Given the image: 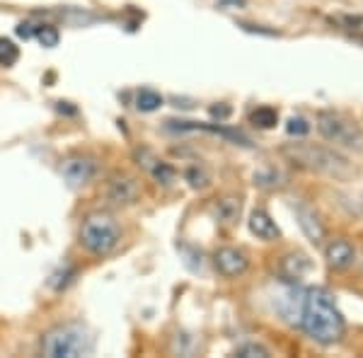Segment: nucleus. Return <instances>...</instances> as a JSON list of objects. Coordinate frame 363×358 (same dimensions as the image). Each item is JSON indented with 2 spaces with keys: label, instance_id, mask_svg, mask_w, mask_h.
<instances>
[{
  "label": "nucleus",
  "instance_id": "393cba45",
  "mask_svg": "<svg viewBox=\"0 0 363 358\" xmlns=\"http://www.w3.org/2000/svg\"><path fill=\"white\" fill-rule=\"evenodd\" d=\"M17 37H22V39H32L34 37V32H37V25H34V22H20V25H17Z\"/></svg>",
  "mask_w": 363,
  "mask_h": 358
},
{
  "label": "nucleus",
  "instance_id": "39448f33",
  "mask_svg": "<svg viewBox=\"0 0 363 358\" xmlns=\"http://www.w3.org/2000/svg\"><path fill=\"white\" fill-rule=\"evenodd\" d=\"M318 131L337 145H349V148H354V145L361 143V128L351 119H347L344 114H337V111H320Z\"/></svg>",
  "mask_w": 363,
  "mask_h": 358
},
{
  "label": "nucleus",
  "instance_id": "5701e85b",
  "mask_svg": "<svg viewBox=\"0 0 363 358\" xmlns=\"http://www.w3.org/2000/svg\"><path fill=\"white\" fill-rule=\"evenodd\" d=\"M186 181L191 189H203L208 184V172L203 167H189L186 169Z\"/></svg>",
  "mask_w": 363,
  "mask_h": 358
},
{
  "label": "nucleus",
  "instance_id": "ddd939ff",
  "mask_svg": "<svg viewBox=\"0 0 363 358\" xmlns=\"http://www.w3.org/2000/svg\"><path fill=\"white\" fill-rule=\"evenodd\" d=\"M325 259L330 264L332 269H337V272H344V269L354 267L356 262V250L354 245L349 242V240H330V242L325 245Z\"/></svg>",
  "mask_w": 363,
  "mask_h": 358
},
{
  "label": "nucleus",
  "instance_id": "6e6552de",
  "mask_svg": "<svg viewBox=\"0 0 363 358\" xmlns=\"http://www.w3.org/2000/svg\"><path fill=\"white\" fill-rule=\"evenodd\" d=\"M133 160H136L138 167H143L145 172L153 177L155 184L160 186H169L174 179H177V172H174V167L165 162L162 157H157L150 148H133Z\"/></svg>",
  "mask_w": 363,
  "mask_h": 358
},
{
  "label": "nucleus",
  "instance_id": "a878e982",
  "mask_svg": "<svg viewBox=\"0 0 363 358\" xmlns=\"http://www.w3.org/2000/svg\"><path fill=\"white\" fill-rule=\"evenodd\" d=\"M240 29H245V32H257V34H267V37H274V29H262L259 25H247V22H240L238 25Z\"/></svg>",
  "mask_w": 363,
  "mask_h": 358
},
{
  "label": "nucleus",
  "instance_id": "4be33fe9",
  "mask_svg": "<svg viewBox=\"0 0 363 358\" xmlns=\"http://www.w3.org/2000/svg\"><path fill=\"white\" fill-rule=\"evenodd\" d=\"M286 131H289V136H294V138H306L310 133V124H308V119H303V116H291L289 124H286Z\"/></svg>",
  "mask_w": 363,
  "mask_h": 358
},
{
  "label": "nucleus",
  "instance_id": "4468645a",
  "mask_svg": "<svg viewBox=\"0 0 363 358\" xmlns=\"http://www.w3.org/2000/svg\"><path fill=\"white\" fill-rule=\"evenodd\" d=\"M247 225H250V233L255 235V237H259V240H264V242H272V240H279V225L274 223L272 216L267 213V211H262V208H255L250 213V220H247Z\"/></svg>",
  "mask_w": 363,
  "mask_h": 358
},
{
  "label": "nucleus",
  "instance_id": "0eeeda50",
  "mask_svg": "<svg viewBox=\"0 0 363 358\" xmlns=\"http://www.w3.org/2000/svg\"><path fill=\"white\" fill-rule=\"evenodd\" d=\"M58 172H61L63 181H66L70 189H80V186L90 184L92 177L97 174V162H95V157L78 152V155H68L66 160L61 162Z\"/></svg>",
  "mask_w": 363,
  "mask_h": 358
},
{
  "label": "nucleus",
  "instance_id": "a211bd4d",
  "mask_svg": "<svg viewBox=\"0 0 363 358\" xmlns=\"http://www.w3.org/2000/svg\"><path fill=\"white\" fill-rule=\"evenodd\" d=\"M233 354L240 356V358H269L272 356V349L264 344H259V342H245V344L235 346Z\"/></svg>",
  "mask_w": 363,
  "mask_h": 358
},
{
  "label": "nucleus",
  "instance_id": "dca6fc26",
  "mask_svg": "<svg viewBox=\"0 0 363 358\" xmlns=\"http://www.w3.org/2000/svg\"><path fill=\"white\" fill-rule=\"evenodd\" d=\"M165 104V99H162L160 92L150 90V87H140L136 92V109L143 111V114H150V111H157Z\"/></svg>",
  "mask_w": 363,
  "mask_h": 358
},
{
  "label": "nucleus",
  "instance_id": "b1692460",
  "mask_svg": "<svg viewBox=\"0 0 363 358\" xmlns=\"http://www.w3.org/2000/svg\"><path fill=\"white\" fill-rule=\"evenodd\" d=\"M230 107H228V104H213V107H211V116H213V119H218V124H223V121L228 119V116H230Z\"/></svg>",
  "mask_w": 363,
  "mask_h": 358
},
{
  "label": "nucleus",
  "instance_id": "9b49d317",
  "mask_svg": "<svg viewBox=\"0 0 363 358\" xmlns=\"http://www.w3.org/2000/svg\"><path fill=\"white\" fill-rule=\"evenodd\" d=\"M310 269H313V262L303 252H289L279 259V276L286 284H298L301 279H306Z\"/></svg>",
  "mask_w": 363,
  "mask_h": 358
},
{
  "label": "nucleus",
  "instance_id": "f8f14e48",
  "mask_svg": "<svg viewBox=\"0 0 363 358\" xmlns=\"http://www.w3.org/2000/svg\"><path fill=\"white\" fill-rule=\"evenodd\" d=\"M294 211H296L298 225H301L303 235H306L310 242H313V245H322V242H325L327 230H325V225H322L320 216L315 213V211L310 208V206H306V203H298V206H294Z\"/></svg>",
  "mask_w": 363,
  "mask_h": 358
},
{
  "label": "nucleus",
  "instance_id": "f03ea898",
  "mask_svg": "<svg viewBox=\"0 0 363 358\" xmlns=\"http://www.w3.org/2000/svg\"><path fill=\"white\" fill-rule=\"evenodd\" d=\"M39 349L49 358H78L90 356L92 349H95V342H92V334L85 325L66 322V325H58L46 332Z\"/></svg>",
  "mask_w": 363,
  "mask_h": 358
},
{
  "label": "nucleus",
  "instance_id": "7ed1b4c3",
  "mask_svg": "<svg viewBox=\"0 0 363 358\" xmlns=\"http://www.w3.org/2000/svg\"><path fill=\"white\" fill-rule=\"evenodd\" d=\"M78 242L85 252H90L92 257H107L119 247L121 242V225L116 223L112 213H90L80 225Z\"/></svg>",
  "mask_w": 363,
  "mask_h": 358
},
{
  "label": "nucleus",
  "instance_id": "f3484780",
  "mask_svg": "<svg viewBox=\"0 0 363 358\" xmlns=\"http://www.w3.org/2000/svg\"><path fill=\"white\" fill-rule=\"evenodd\" d=\"M250 121L257 128H274L279 124V111L274 107H257L250 114Z\"/></svg>",
  "mask_w": 363,
  "mask_h": 358
},
{
  "label": "nucleus",
  "instance_id": "20e7f679",
  "mask_svg": "<svg viewBox=\"0 0 363 358\" xmlns=\"http://www.w3.org/2000/svg\"><path fill=\"white\" fill-rule=\"evenodd\" d=\"M284 157H289V162H294L296 167L310 169V172H330L335 174L339 169H347L349 162L347 157H342L339 152L325 148V145H313V143H289L281 148Z\"/></svg>",
  "mask_w": 363,
  "mask_h": 358
},
{
  "label": "nucleus",
  "instance_id": "aec40b11",
  "mask_svg": "<svg viewBox=\"0 0 363 358\" xmlns=\"http://www.w3.org/2000/svg\"><path fill=\"white\" fill-rule=\"evenodd\" d=\"M332 22L339 25L342 29H347V32H354V34H363V15H351V13H342V15H335L332 17Z\"/></svg>",
  "mask_w": 363,
  "mask_h": 358
},
{
  "label": "nucleus",
  "instance_id": "9d476101",
  "mask_svg": "<svg viewBox=\"0 0 363 358\" xmlns=\"http://www.w3.org/2000/svg\"><path fill=\"white\" fill-rule=\"evenodd\" d=\"M213 267L216 272L225 279H238V276H245L250 269V257L245 250L240 247H220L216 250L213 254Z\"/></svg>",
  "mask_w": 363,
  "mask_h": 358
},
{
  "label": "nucleus",
  "instance_id": "6ab92c4d",
  "mask_svg": "<svg viewBox=\"0 0 363 358\" xmlns=\"http://www.w3.org/2000/svg\"><path fill=\"white\" fill-rule=\"evenodd\" d=\"M17 58H20V46H17L13 39L0 37V66H5V68L15 66Z\"/></svg>",
  "mask_w": 363,
  "mask_h": 358
},
{
  "label": "nucleus",
  "instance_id": "423d86ee",
  "mask_svg": "<svg viewBox=\"0 0 363 358\" xmlns=\"http://www.w3.org/2000/svg\"><path fill=\"white\" fill-rule=\"evenodd\" d=\"M303 305H306V289H301V286H296V284H289L274 293V310H277L281 320L291 327L301 325Z\"/></svg>",
  "mask_w": 363,
  "mask_h": 358
},
{
  "label": "nucleus",
  "instance_id": "f257e3e1",
  "mask_svg": "<svg viewBox=\"0 0 363 358\" xmlns=\"http://www.w3.org/2000/svg\"><path fill=\"white\" fill-rule=\"evenodd\" d=\"M313 342L318 344H337L347 332V322H344L342 313H339L335 296L327 289H306V305H303L301 325Z\"/></svg>",
  "mask_w": 363,
  "mask_h": 358
},
{
  "label": "nucleus",
  "instance_id": "412c9836",
  "mask_svg": "<svg viewBox=\"0 0 363 358\" xmlns=\"http://www.w3.org/2000/svg\"><path fill=\"white\" fill-rule=\"evenodd\" d=\"M34 37H37L39 44L46 46V49H54V46H58V42H61V34H58V29L54 25H37Z\"/></svg>",
  "mask_w": 363,
  "mask_h": 358
},
{
  "label": "nucleus",
  "instance_id": "1a4fd4ad",
  "mask_svg": "<svg viewBox=\"0 0 363 358\" xmlns=\"http://www.w3.org/2000/svg\"><path fill=\"white\" fill-rule=\"evenodd\" d=\"M107 201L114 206H133L140 201V181L131 174H114L107 184Z\"/></svg>",
  "mask_w": 363,
  "mask_h": 358
},
{
  "label": "nucleus",
  "instance_id": "2eb2a0df",
  "mask_svg": "<svg viewBox=\"0 0 363 358\" xmlns=\"http://www.w3.org/2000/svg\"><path fill=\"white\" fill-rule=\"evenodd\" d=\"M240 198L235 196H225L220 198L218 203L213 206V216H216V223H220V225H235L238 218H240Z\"/></svg>",
  "mask_w": 363,
  "mask_h": 358
}]
</instances>
